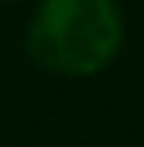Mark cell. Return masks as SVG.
Listing matches in <instances>:
<instances>
[{
  "label": "cell",
  "instance_id": "obj_1",
  "mask_svg": "<svg viewBox=\"0 0 144 147\" xmlns=\"http://www.w3.org/2000/svg\"><path fill=\"white\" fill-rule=\"evenodd\" d=\"M121 0H36L23 33L26 59L56 79H95L124 53Z\"/></svg>",
  "mask_w": 144,
  "mask_h": 147
},
{
  "label": "cell",
  "instance_id": "obj_2",
  "mask_svg": "<svg viewBox=\"0 0 144 147\" xmlns=\"http://www.w3.org/2000/svg\"><path fill=\"white\" fill-rule=\"evenodd\" d=\"M0 3H30V0H0ZM36 3V0H33Z\"/></svg>",
  "mask_w": 144,
  "mask_h": 147
}]
</instances>
